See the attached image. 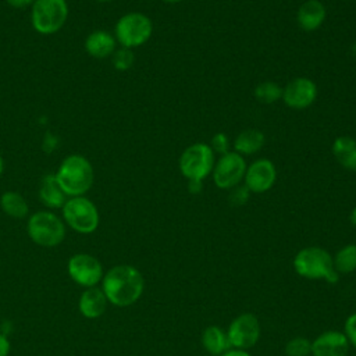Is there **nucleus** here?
<instances>
[{"instance_id": "nucleus-1", "label": "nucleus", "mask_w": 356, "mask_h": 356, "mask_svg": "<svg viewBox=\"0 0 356 356\" xmlns=\"http://www.w3.org/2000/svg\"><path fill=\"white\" fill-rule=\"evenodd\" d=\"M102 289L110 303L127 307L139 300L145 289L142 273L129 264L111 267L102 280Z\"/></svg>"}, {"instance_id": "nucleus-2", "label": "nucleus", "mask_w": 356, "mask_h": 356, "mask_svg": "<svg viewBox=\"0 0 356 356\" xmlns=\"http://www.w3.org/2000/svg\"><path fill=\"white\" fill-rule=\"evenodd\" d=\"M57 181L68 197L83 196L93 185V167L82 154H70L63 159L57 172Z\"/></svg>"}, {"instance_id": "nucleus-3", "label": "nucleus", "mask_w": 356, "mask_h": 356, "mask_svg": "<svg viewBox=\"0 0 356 356\" xmlns=\"http://www.w3.org/2000/svg\"><path fill=\"white\" fill-rule=\"evenodd\" d=\"M293 268L298 275L307 280H324L335 284L338 273L334 268L332 256L320 246H307L300 249L293 259Z\"/></svg>"}, {"instance_id": "nucleus-4", "label": "nucleus", "mask_w": 356, "mask_h": 356, "mask_svg": "<svg viewBox=\"0 0 356 356\" xmlns=\"http://www.w3.org/2000/svg\"><path fill=\"white\" fill-rule=\"evenodd\" d=\"M26 231L32 242L43 248H54L65 238L64 221L51 211H36L28 218Z\"/></svg>"}, {"instance_id": "nucleus-5", "label": "nucleus", "mask_w": 356, "mask_h": 356, "mask_svg": "<svg viewBox=\"0 0 356 356\" xmlns=\"http://www.w3.org/2000/svg\"><path fill=\"white\" fill-rule=\"evenodd\" d=\"M68 18V4L65 0H35L31 10L33 29L42 35L58 32Z\"/></svg>"}, {"instance_id": "nucleus-6", "label": "nucleus", "mask_w": 356, "mask_h": 356, "mask_svg": "<svg viewBox=\"0 0 356 356\" xmlns=\"http://www.w3.org/2000/svg\"><path fill=\"white\" fill-rule=\"evenodd\" d=\"M153 32L152 19L142 13H127L115 24L114 38L121 47L134 49L145 44Z\"/></svg>"}, {"instance_id": "nucleus-7", "label": "nucleus", "mask_w": 356, "mask_h": 356, "mask_svg": "<svg viewBox=\"0 0 356 356\" xmlns=\"http://www.w3.org/2000/svg\"><path fill=\"white\" fill-rule=\"evenodd\" d=\"M61 210L67 225L79 234H92L99 227V210L96 204L85 196L68 197Z\"/></svg>"}, {"instance_id": "nucleus-8", "label": "nucleus", "mask_w": 356, "mask_h": 356, "mask_svg": "<svg viewBox=\"0 0 356 356\" xmlns=\"http://www.w3.org/2000/svg\"><path fill=\"white\" fill-rule=\"evenodd\" d=\"M216 160H214V152L210 147V145L197 142L191 146H188L178 161L181 174L191 179L203 181L207 175L213 172Z\"/></svg>"}, {"instance_id": "nucleus-9", "label": "nucleus", "mask_w": 356, "mask_h": 356, "mask_svg": "<svg viewBox=\"0 0 356 356\" xmlns=\"http://www.w3.org/2000/svg\"><path fill=\"white\" fill-rule=\"evenodd\" d=\"M246 161L242 154L236 152H227L221 154L213 168V181L220 189H232L239 185L246 172Z\"/></svg>"}, {"instance_id": "nucleus-10", "label": "nucleus", "mask_w": 356, "mask_h": 356, "mask_svg": "<svg viewBox=\"0 0 356 356\" xmlns=\"http://www.w3.org/2000/svg\"><path fill=\"white\" fill-rule=\"evenodd\" d=\"M261 335L259 318L252 313H242L236 316L227 331L231 348L248 350L253 348Z\"/></svg>"}, {"instance_id": "nucleus-11", "label": "nucleus", "mask_w": 356, "mask_h": 356, "mask_svg": "<svg viewBox=\"0 0 356 356\" xmlns=\"http://www.w3.org/2000/svg\"><path fill=\"white\" fill-rule=\"evenodd\" d=\"M67 268L72 281L85 288L96 286L103 280L102 263L88 253L74 254L68 260Z\"/></svg>"}, {"instance_id": "nucleus-12", "label": "nucleus", "mask_w": 356, "mask_h": 356, "mask_svg": "<svg viewBox=\"0 0 356 356\" xmlns=\"http://www.w3.org/2000/svg\"><path fill=\"white\" fill-rule=\"evenodd\" d=\"M284 103L289 108L303 110L310 107L317 99V86L316 83L306 76H299L289 81L282 89Z\"/></svg>"}, {"instance_id": "nucleus-13", "label": "nucleus", "mask_w": 356, "mask_h": 356, "mask_svg": "<svg viewBox=\"0 0 356 356\" xmlns=\"http://www.w3.org/2000/svg\"><path fill=\"white\" fill-rule=\"evenodd\" d=\"M277 179V168L268 159H257L246 167L245 186L253 193H263L273 188Z\"/></svg>"}, {"instance_id": "nucleus-14", "label": "nucleus", "mask_w": 356, "mask_h": 356, "mask_svg": "<svg viewBox=\"0 0 356 356\" xmlns=\"http://www.w3.org/2000/svg\"><path fill=\"white\" fill-rule=\"evenodd\" d=\"M349 341L343 332L328 330L312 341V356H346Z\"/></svg>"}, {"instance_id": "nucleus-15", "label": "nucleus", "mask_w": 356, "mask_h": 356, "mask_svg": "<svg viewBox=\"0 0 356 356\" xmlns=\"http://www.w3.org/2000/svg\"><path fill=\"white\" fill-rule=\"evenodd\" d=\"M85 50L89 56L95 58H107L111 57L115 51L117 40L114 35H111L107 31L96 29L90 32L85 39Z\"/></svg>"}, {"instance_id": "nucleus-16", "label": "nucleus", "mask_w": 356, "mask_h": 356, "mask_svg": "<svg viewBox=\"0 0 356 356\" xmlns=\"http://www.w3.org/2000/svg\"><path fill=\"white\" fill-rule=\"evenodd\" d=\"M325 15H327V10L321 1L307 0L299 7L296 14V21L303 31L312 32L318 29L323 25Z\"/></svg>"}, {"instance_id": "nucleus-17", "label": "nucleus", "mask_w": 356, "mask_h": 356, "mask_svg": "<svg viewBox=\"0 0 356 356\" xmlns=\"http://www.w3.org/2000/svg\"><path fill=\"white\" fill-rule=\"evenodd\" d=\"M39 199L49 209H61L67 202L68 196L60 186L54 172L46 174L39 186Z\"/></svg>"}, {"instance_id": "nucleus-18", "label": "nucleus", "mask_w": 356, "mask_h": 356, "mask_svg": "<svg viewBox=\"0 0 356 356\" xmlns=\"http://www.w3.org/2000/svg\"><path fill=\"white\" fill-rule=\"evenodd\" d=\"M107 298L102 288L92 286L82 292L78 307L83 317L86 318H97L100 317L107 307Z\"/></svg>"}, {"instance_id": "nucleus-19", "label": "nucleus", "mask_w": 356, "mask_h": 356, "mask_svg": "<svg viewBox=\"0 0 356 356\" xmlns=\"http://www.w3.org/2000/svg\"><path fill=\"white\" fill-rule=\"evenodd\" d=\"M332 154L346 170L356 171V139L350 136H338L332 142Z\"/></svg>"}, {"instance_id": "nucleus-20", "label": "nucleus", "mask_w": 356, "mask_h": 356, "mask_svg": "<svg viewBox=\"0 0 356 356\" xmlns=\"http://www.w3.org/2000/svg\"><path fill=\"white\" fill-rule=\"evenodd\" d=\"M202 345L213 356H221L224 352L231 349L227 331L217 325H210L202 332Z\"/></svg>"}, {"instance_id": "nucleus-21", "label": "nucleus", "mask_w": 356, "mask_h": 356, "mask_svg": "<svg viewBox=\"0 0 356 356\" xmlns=\"http://www.w3.org/2000/svg\"><path fill=\"white\" fill-rule=\"evenodd\" d=\"M266 136L261 131L254 128H248L242 131L234 140V152L239 154H254L264 145Z\"/></svg>"}, {"instance_id": "nucleus-22", "label": "nucleus", "mask_w": 356, "mask_h": 356, "mask_svg": "<svg viewBox=\"0 0 356 356\" xmlns=\"http://www.w3.org/2000/svg\"><path fill=\"white\" fill-rule=\"evenodd\" d=\"M0 206L1 210L13 218H24L29 213V206L25 200V197L15 192V191H7L0 197Z\"/></svg>"}, {"instance_id": "nucleus-23", "label": "nucleus", "mask_w": 356, "mask_h": 356, "mask_svg": "<svg viewBox=\"0 0 356 356\" xmlns=\"http://www.w3.org/2000/svg\"><path fill=\"white\" fill-rule=\"evenodd\" d=\"M334 268L338 274H349L356 270V245L349 243L341 248L332 257Z\"/></svg>"}, {"instance_id": "nucleus-24", "label": "nucleus", "mask_w": 356, "mask_h": 356, "mask_svg": "<svg viewBox=\"0 0 356 356\" xmlns=\"http://www.w3.org/2000/svg\"><path fill=\"white\" fill-rule=\"evenodd\" d=\"M254 97L264 104L275 103L282 97V88L273 81H264L254 88Z\"/></svg>"}, {"instance_id": "nucleus-25", "label": "nucleus", "mask_w": 356, "mask_h": 356, "mask_svg": "<svg viewBox=\"0 0 356 356\" xmlns=\"http://www.w3.org/2000/svg\"><path fill=\"white\" fill-rule=\"evenodd\" d=\"M286 356H310L312 355V341L305 337H295L289 339L285 345Z\"/></svg>"}, {"instance_id": "nucleus-26", "label": "nucleus", "mask_w": 356, "mask_h": 356, "mask_svg": "<svg viewBox=\"0 0 356 356\" xmlns=\"http://www.w3.org/2000/svg\"><path fill=\"white\" fill-rule=\"evenodd\" d=\"M135 61V54L132 51V49H127V47H120L115 49V51L111 56V63L113 67L117 71H127L134 65Z\"/></svg>"}, {"instance_id": "nucleus-27", "label": "nucleus", "mask_w": 356, "mask_h": 356, "mask_svg": "<svg viewBox=\"0 0 356 356\" xmlns=\"http://www.w3.org/2000/svg\"><path fill=\"white\" fill-rule=\"evenodd\" d=\"M210 147L213 149L214 154L218 153L220 156L221 154H225L227 152H229V140H228V136L224 134V132H217L213 135L211 138V145Z\"/></svg>"}, {"instance_id": "nucleus-28", "label": "nucleus", "mask_w": 356, "mask_h": 356, "mask_svg": "<svg viewBox=\"0 0 356 356\" xmlns=\"http://www.w3.org/2000/svg\"><path fill=\"white\" fill-rule=\"evenodd\" d=\"M250 191L245 185H236L229 193V203L232 206H243L249 199Z\"/></svg>"}, {"instance_id": "nucleus-29", "label": "nucleus", "mask_w": 356, "mask_h": 356, "mask_svg": "<svg viewBox=\"0 0 356 356\" xmlns=\"http://www.w3.org/2000/svg\"><path fill=\"white\" fill-rule=\"evenodd\" d=\"M343 334L349 341V345L356 348V312L348 316L343 325Z\"/></svg>"}, {"instance_id": "nucleus-30", "label": "nucleus", "mask_w": 356, "mask_h": 356, "mask_svg": "<svg viewBox=\"0 0 356 356\" xmlns=\"http://www.w3.org/2000/svg\"><path fill=\"white\" fill-rule=\"evenodd\" d=\"M33 1H35V0H6V3H7L10 7L18 8V10L26 8V7H29V6L32 7Z\"/></svg>"}, {"instance_id": "nucleus-31", "label": "nucleus", "mask_w": 356, "mask_h": 356, "mask_svg": "<svg viewBox=\"0 0 356 356\" xmlns=\"http://www.w3.org/2000/svg\"><path fill=\"white\" fill-rule=\"evenodd\" d=\"M11 349V343L8 341V338L3 334H0V356H8Z\"/></svg>"}, {"instance_id": "nucleus-32", "label": "nucleus", "mask_w": 356, "mask_h": 356, "mask_svg": "<svg viewBox=\"0 0 356 356\" xmlns=\"http://www.w3.org/2000/svg\"><path fill=\"white\" fill-rule=\"evenodd\" d=\"M203 189V181H197V179H191L188 181V191L192 195H197L200 193Z\"/></svg>"}, {"instance_id": "nucleus-33", "label": "nucleus", "mask_w": 356, "mask_h": 356, "mask_svg": "<svg viewBox=\"0 0 356 356\" xmlns=\"http://www.w3.org/2000/svg\"><path fill=\"white\" fill-rule=\"evenodd\" d=\"M221 356H250V355L248 353V350H242V349L231 348V349H228L227 352H224Z\"/></svg>"}, {"instance_id": "nucleus-34", "label": "nucleus", "mask_w": 356, "mask_h": 356, "mask_svg": "<svg viewBox=\"0 0 356 356\" xmlns=\"http://www.w3.org/2000/svg\"><path fill=\"white\" fill-rule=\"evenodd\" d=\"M349 220H350V222H352V225H355L356 227V207L350 211V216H349Z\"/></svg>"}, {"instance_id": "nucleus-35", "label": "nucleus", "mask_w": 356, "mask_h": 356, "mask_svg": "<svg viewBox=\"0 0 356 356\" xmlns=\"http://www.w3.org/2000/svg\"><path fill=\"white\" fill-rule=\"evenodd\" d=\"M3 171H4V160H3V157L0 156V175L3 174Z\"/></svg>"}, {"instance_id": "nucleus-36", "label": "nucleus", "mask_w": 356, "mask_h": 356, "mask_svg": "<svg viewBox=\"0 0 356 356\" xmlns=\"http://www.w3.org/2000/svg\"><path fill=\"white\" fill-rule=\"evenodd\" d=\"M350 51H352V54H353V57L356 58V42L352 44V47H350Z\"/></svg>"}, {"instance_id": "nucleus-37", "label": "nucleus", "mask_w": 356, "mask_h": 356, "mask_svg": "<svg viewBox=\"0 0 356 356\" xmlns=\"http://www.w3.org/2000/svg\"><path fill=\"white\" fill-rule=\"evenodd\" d=\"M163 1H165V3H179L182 0H163Z\"/></svg>"}, {"instance_id": "nucleus-38", "label": "nucleus", "mask_w": 356, "mask_h": 356, "mask_svg": "<svg viewBox=\"0 0 356 356\" xmlns=\"http://www.w3.org/2000/svg\"><path fill=\"white\" fill-rule=\"evenodd\" d=\"M96 1H100V3H107V1H111V0H96Z\"/></svg>"}]
</instances>
